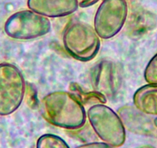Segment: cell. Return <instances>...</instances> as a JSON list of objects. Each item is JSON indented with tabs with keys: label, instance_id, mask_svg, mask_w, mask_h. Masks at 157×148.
Wrapping results in <instances>:
<instances>
[{
	"label": "cell",
	"instance_id": "1",
	"mask_svg": "<svg viewBox=\"0 0 157 148\" xmlns=\"http://www.w3.org/2000/svg\"><path fill=\"white\" fill-rule=\"evenodd\" d=\"M39 111L48 123L63 129L79 130L86 123L85 107L71 92L46 94L39 104Z\"/></svg>",
	"mask_w": 157,
	"mask_h": 148
},
{
	"label": "cell",
	"instance_id": "2",
	"mask_svg": "<svg viewBox=\"0 0 157 148\" xmlns=\"http://www.w3.org/2000/svg\"><path fill=\"white\" fill-rule=\"evenodd\" d=\"M63 43L68 54L80 62L93 60L99 53L101 42L94 28L82 22H72L63 33Z\"/></svg>",
	"mask_w": 157,
	"mask_h": 148
},
{
	"label": "cell",
	"instance_id": "3",
	"mask_svg": "<svg viewBox=\"0 0 157 148\" xmlns=\"http://www.w3.org/2000/svg\"><path fill=\"white\" fill-rule=\"evenodd\" d=\"M92 129L102 142L120 147L126 141V129L120 116L105 104L91 106L86 111Z\"/></svg>",
	"mask_w": 157,
	"mask_h": 148
},
{
	"label": "cell",
	"instance_id": "4",
	"mask_svg": "<svg viewBox=\"0 0 157 148\" xmlns=\"http://www.w3.org/2000/svg\"><path fill=\"white\" fill-rule=\"evenodd\" d=\"M26 91L22 71L10 63H0V116L11 115L20 107Z\"/></svg>",
	"mask_w": 157,
	"mask_h": 148
},
{
	"label": "cell",
	"instance_id": "5",
	"mask_svg": "<svg viewBox=\"0 0 157 148\" xmlns=\"http://www.w3.org/2000/svg\"><path fill=\"white\" fill-rule=\"evenodd\" d=\"M50 30V20L30 10L13 13L4 24L6 34L16 40L40 38L48 34Z\"/></svg>",
	"mask_w": 157,
	"mask_h": 148
},
{
	"label": "cell",
	"instance_id": "6",
	"mask_svg": "<svg viewBox=\"0 0 157 148\" xmlns=\"http://www.w3.org/2000/svg\"><path fill=\"white\" fill-rule=\"evenodd\" d=\"M128 16L126 0H103L94 17V29L102 40H109L124 26Z\"/></svg>",
	"mask_w": 157,
	"mask_h": 148
},
{
	"label": "cell",
	"instance_id": "7",
	"mask_svg": "<svg viewBox=\"0 0 157 148\" xmlns=\"http://www.w3.org/2000/svg\"><path fill=\"white\" fill-rule=\"evenodd\" d=\"M90 83L93 90L103 94L107 99L114 98L123 84L120 67L112 60H100L91 69Z\"/></svg>",
	"mask_w": 157,
	"mask_h": 148
},
{
	"label": "cell",
	"instance_id": "8",
	"mask_svg": "<svg viewBox=\"0 0 157 148\" xmlns=\"http://www.w3.org/2000/svg\"><path fill=\"white\" fill-rule=\"evenodd\" d=\"M125 129L141 136H153L157 131V119L147 115L134 106L125 105L118 110Z\"/></svg>",
	"mask_w": 157,
	"mask_h": 148
},
{
	"label": "cell",
	"instance_id": "9",
	"mask_svg": "<svg viewBox=\"0 0 157 148\" xmlns=\"http://www.w3.org/2000/svg\"><path fill=\"white\" fill-rule=\"evenodd\" d=\"M29 9L47 18H60L73 14L78 8L77 0H28Z\"/></svg>",
	"mask_w": 157,
	"mask_h": 148
},
{
	"label": "cell",
	"instance_id": "10",
	"mask_svg": "<svg viewBox=\"0 0 157 148\" xmlns=\"http://www.w3.org/2000/svg\"><path fill=\"white\" fill-rule=\"evenodd\" d=\"M133 106L147 115L157 117V84H147L136 90Z\"/></svg>",
	"mask_w": 157,
	"mask_h": 148
},
{
	"label": "cell",
	"instance_id": "11",
	"mask_svg": "<svg viewBox=\"0 0 157 148\" xmlns=\"http://www.w3.org/2000/svg\"><path fill=\"white\" fill-rule=\"evenodd\" d=\"M129 25L131 33L140 36L156 28L157 18L150 12L141 10L131 16Z\"/></svg>",
	"mask_w": 157,
	"mask_h": 148
},
{
	"label": "cell",
	"instance_id": "12",
	"mask_svg": "<svg viewBox=\"0 0 157 148\" xmlns=\"http://www.w3.org/2000/svg\"><path fill=\"white\" fill-rule=\"evenodd\" d=\"M70 91L82 105H95V104L107 103V98L102 93L97 91H88L84 90L80 85L76 83H71L69 86Z\"/></svg>",
	"mask_w": 157,
	"mask_h": 148
},
{
	"label": "cell",
	"instance_id": "13",
	"mask_svg": "<svg viewBox=\"0 0 157 148\" xmlns=\"http://www.w3.org/2000/svg\"><path fill=\"white\" fill-rule=\"evenodd\" d=\"M36 148H70L66 141L59 136L46 134L40 136L36 141Z\"/></svg>",
	"mask_w": 157,
	"mask_h": 148
},
{
	"label": "cell",
	"instance_id": "14",
	"mask_svg": "<svg viewBox=\"0 0 157 148\" xmlns=\"http://www.w3.org/2000/svg\"><path fill=\"white\" fill-rule=\"evenodd\" d=\"M143 75L147 84H157V53H155L147 63Z\"/></svg>",
	"mask_w": 157,
	"mask_h": 148
},
{
	"label": "cell",
	"instance_id": "15",
	"mask_svg": "<svg viewBox=\"0 0 157 148\" xmlns=\"http://www.w3.org/2000/svg\"><path fill=\"white\" fill-rule=\"evenodd\" d=\"M75 148H116L105 142H91L79 145Z\"/></svg>",
	"mask_w": 157,
	"mask_h": 148
},
{
	"label": "cell",
	"instance_id": "16",
	"mask_svg": "<svg viewBox=\"0 0 157 148\" xmlns=\"http://www.w3.org/2000/svg\"><path fill=\"white\" fill-rule=\"evenodd\" d=\"M78 3V6L81 8H88L97 3L99 0H77Z\"/></svg>",
	"mask_w": 157,
	"mask_h": 148
},
{
	"label": "cell",
	"instance_id": "17",
	"mask_svg": "<svg viewBox=\"0 0 157 148\" xmlns=\"http://www.w3.org/2000/svg\"><path fill=\"white\" fill-rule=\"evenodd\" d=\"M136 148H155V147L151 146V145H143V146H138V147H136Z\"/></svg>",
	"mask_w": 157,
	"mask_h": 148
}]
</instances>
